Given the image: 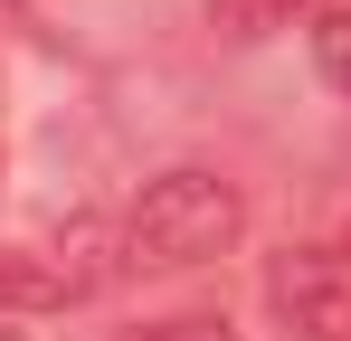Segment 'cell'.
<instances>
[{"instance_id":"obj_1","label":"cell","mask_w":351,"mask_h":341,"mask_svg":"<svg viewBox=\"0 0 351 341\" xmlns=\"http://www.w3.org/2000/svg\"><path fill=\"white\" fill-rule=\"evenodd\" d=\"M237 237H247V190L228 170H199V162L143 180V199L123 209V256L133 266H209Z\"/></svg>"},{"instance_id":"obj_2","label":"cell","mask_w":351,"mask_h":341,"mask_svg":"<svg viewBox=\"0 0 351 341\" xmlns=\"http://www.w3.org/2000/svg\"><path fill=\"white\" fill-rule=\"evenodd\" d=\"M266 303H276L285 341H351V266L342 256H313V247L276 256L266 266Z\"/></svg>"},{"instance_id":"obj_3","label":"cell","mask_w":351,"mask_h":341,"mask_svg":"<svg viewBox=\"0 0 351 341\" xmlns=\"http://www.w3.org/2000/svg\"><path fill=\"white\" fill-rule=\"evenodd\" d=\"M133 256H123V227H105V218H66L58 227V275H66V294H95V284H114Z\"/></svg>"},{"instance_id":"obj_4","label":"cell","mask_w":351,"mask_h":341,"mask_svg":"<svg viewBox=\"0 0 351 341\" xmlns=\"http://www.w3.org/2000/svg\"><path fill=\"white\" fill-rule=\"evenodd\" d=\"M66 303V275L29 247H0V313H58Z\"/></svg>"},{"instance_id":"obj_5","label":"cell","mask_w":351,"mask_h":341,"mask_svg":"<svg viewBox=\"0 0 351 341\" xmlns=\"http://www.w3.org/2000/svg\"><path fill=\"white\" fill-rule=\"evenodd\" d=\"M313 66H323L332 95H351V10H323L313 19Z\"/></svg>"},{"instance_id":"obj_6","label":"cell","mask_w":351,"mask_h":341,"mask_svg":"<svg viewBox=\"0 0 351 341\" xmlns=\"http://www.w3.org/2000/svg\"><path fill=\"white\" fill-rule=\"evenodd\" d=\"M143 341H228V323H209V313H190V323H152Z\"/></svg>"},{"instance_id":"obj_7","label":"cell","mask_w":351,"mask_h":341,"mask_svg":"<svg viewBox=\"0 0 351 341\" xmlns=\"http://www.w3.org/2000/svg\"><path fill=\"white\" fill-rule=\"evenodd\" d=\"M0 341H10V332H0Z\"/></svg>"}]
</instances>
